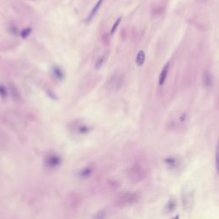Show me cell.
Listing matches in <instances>:
<instances>
[{
	"label": "cell",
	"mask_w": 219,
	"mask_h": 219,
	"mask_svg": "<svg viewBox=\"0 0 219 219\" xmlns=\"http://www.w3.org/2000/svg\"><path fill=\"white\" fill-rule=\"evenodd\" d=\"M103 2H104V0H99V1L97 2V4L94 5V7L93 8L92 11H91L90 15H89V16H88V20H91V19H92V18L95 15H96V13L98 12V10H99V9L100 8L101 5L103 4Z\"/></svg>",
	"instance_id": "cell-5"
},
{
	"label": "cell",
	"mask_w": 219,
	"mask_h": 219,
	"mask_svg": "<svg viewBox=\"0 0 219 219\" xmlns=\"http://www.w3.org/2000/svg\"><path fill=\"white\" fill-rule=\"evenodd\" d=\"M136 200H137V196L135 194L127 193L118 198L116 204L118 205V206H129V205L133 204Z\"/></svg>",
	"instance_id": "cell-1"
},
{
	"label": "cell",
	"mask_w": 219,
	"mask_h": 219,
	"mask_svg": "<svg viewBox=\"0 0 219 219\" xmlns=\"http://www.w3.org/2000/svg\"><path fill=\"white\" fill-rule=\"evenodd\" d=\"M202 82H203V86L205 87H210L212 83V77L211 75L208 70H205L203 73L202 76Z\"/></svg>",
	"instance_id": "cell-3"
},
{
	"label": "cell",
	"mask_w": 219,
	"mask_h": 219,
	"mask_svg": "<svg viewBox=\"0 0 219 219\" xmlns=\"http://www.w3.org/2000/svg\"><path fill=\"white\" fill-rule=\"evenodd\" d=\"M104 61V56L99 57V58L97 59V61H96V64H95V69H99V68L103 65Z\"/></svg>",
	"instance_id": "cell-6"
},
{
	"label": "cell",
	"mask_w": 219,
	"mask_h": 219,
	"mask_svg": "<svg viewBox=\"0 0 219 219\" xmlns=\"http://www.w3.org/2000/svg\"><path fill=\"white\" fill-rule=\"evenodd\" d=\"M145 58H146V54H145V52H143V51H140L139 53L137 54V57H136V64L138 66H142L143 64H144V62H145Z\"/></svg>",
	"instance_id": "cell-4"
},
{
	"label": "cell",
	"mask_w": 219,
	"mask_h": 219,
	"mask_svg": "<svg viewBox=\"0 0 219 219\" xmlns=\"http://www.w3.org/2000/svg\"><path fill=\"white\" fill-rule=\"evenodd\" d=\"M169 69H170V63H167L166 64L163 66V69H162V71H161V74H160V76H159V86H163V84H164V82L166 81V78H167Z\"/></svg>",
	"instance_id": "cell-2"
},
{
	"label": "cell",
	"mask_w": 219,
	"mask_h": 219,
	"mask_svg": "<svg viewBox=\"0 0 219 219\" xmlns=\"http://www.w3.org/2000/svg\"><path fill=\"white\" fill-rule=\"evenodd\" d=\"M121 20H122V17H118L117 18V20H116V22H115V23L113 24V26H112L111 27V35H113L115 32H116V28L118 27V26H119V24H120V22H121Z\"/></svg>",
	"instance_id": "cell-7"
}]
</instances>
